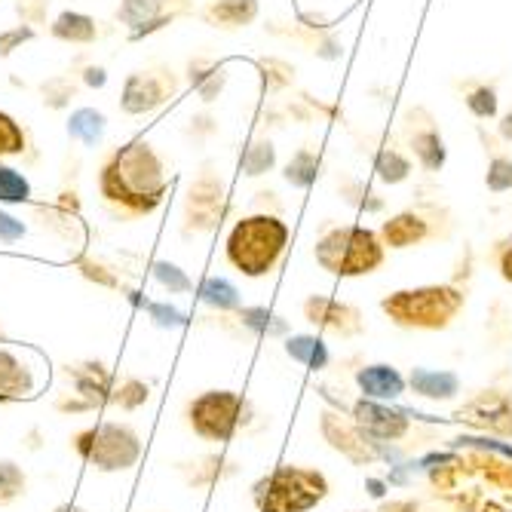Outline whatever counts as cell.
I'll return each mask as SVG.
<instances>
[{"label": "cell", "mask_w": 512, "mask_h": 512, "mask_svg": "<svg viewBox=\"0 0 512 512\" xmlns=\"http://www.w3.org/2000/svg\"><path fill=\"white\" fill-rule=\"evenodd\" d=\"M74 264H77V270H80V276L83 279H89V283H96V286H102V289H123V283H120V276L111 270V267H105L102 261H96V258H74Z\"/></svg>", "instance_id": "41"}, {"label": "cell", "mask_w": 512, "mask_h": 512, "mask_svg": "<svg viewBox=\"0 0 512 512\" xmlns=\"http://www.w3.org/2000/svg\"><path fill=\"white\" fill-rule=\"evenodd\" d=\"M188 83L194 86V92L206 105H212L221 96V89L227 86V68H224V62L200 53L188 62Z\"/></svg>", "instance_id": "19"}, {"label": "cell", "mask_w": 512, "mask_h": 512, "mask_svg": "<svg viewBox=\"0 0 512 512\" xmlns=\"http://www.w3.org/2000/svg\"><path fill=\"white\" fill-rule=\"evenodd\" d=\"M25 234H28L25 221H22V218H16V215H10V212H4V209H0V243H19V240H22Z\"/></svg>", "instance_id": "45"}, {"label": "cell", "mask_w": 512, "mask_h": 512, "mask_svg": "<svg viewBox=\"0 0 512 512\" xmlns=\"http://www.w3.org/2000/svg\"><path fill=\"white\" fill-rule=\"evenodd\" d=\"M258 0H209V4L197 13L206 25L221 31H237L258 19Z\"/></svg>", "instance_id": "17"}, {"label": "cell", "mask_w": 512, "mask_h": 512, "mask_svg": "<svg viewBox=\"0 0 512 512\" xmlns=\"http://www.w3.org/2000/svg\"><path fill=\"white\" fill-rule=\"evenodd\" d=\"M497 135L503 138L506 145H512V108L500 117V123H497Z\"/></svg>", "instance_id": "50"}, {"label": "cell", "mask_w": 512, "mask_h": 512, "mask_svg": "<svg viewBox=\"0 0 512 512\" xmlns=\"http://www.w3.org/2000/svg\"><path fill=\"white\" fill-rule=\"evenodd\" d=\"M286 353H289L295 362H301V365H307V368H313V371H319V368L329 365V347H325V341L316 338V335H292V338L286 341Z\"/></svg>", "instance_id": "27"}, {"label": "cell", "mask_w": 512, "mask_h": 512, "mask_svg": "<svg viewBox=\"0 0 512 512\" xmlns=\"http://www.w3.org/2000/svg\"><path fill=\"white\" fill-rule=\"evenodd\" d=\"M50 34L62 43H74V46H89L102 37V28L99 22L86 16V13H74V10H65L53 19L50 25Z\"/></svg>", "instance_id": "21"}, {"label": "cell", "mask_w": 512, "mask_h": 512, "mask_svg": "<svg viewBox=\"0 0 512 512\" xmlns=\"http://www.w3.org/2000/svg\"><path fill=\"white\" fill-rule=\"evenodd\" d=\"M74 451L99 473H126L142 457V439L126 424H99L74 436Z\"/></svg>", "instance_id": "6"}, {"label": "cell", "mask_w": 512, "mask_h": 512, "mask_svg": "<svg viewBox=\"0 0 512 512\" xmlns=\"http://www.w3.org/2000/svg\"><path fill=\"white\" fill-rule=\"evenodd\" d=\"M65 375L74 384V393L89 399L96 408H102L105 402H111L114 396V378L111 371L102 362H77V365H65Z\"/></svg>", "instance_id": "15"}, {"label": "cell", "mask_w": 512, "mask_h": 512, "mask_svg": "<svg viewBox=\"0 0 512 512\" xmlns=\"http://www.w3.org/2000/svg\"><path fill=\"white\" fill-rule=\"evenodd\" d=\"M313 258L332 276H368L381 270L387 246L381 243V234L362 224H335L322 230L313 246Z\"/></svg>", "instance_id": "3"}, {"label": "cell", "mask_w": 512, "mask_h": 512, "mask_svg": "<svg viewBox=\"0 0 512 512\" xmlns=\"http://www.w3.org/2000/svg\"><path fill=\"white\" fill-rule=\"evenodd\" d=\"M494 261H497V270L506 283H512V237L494 243Z\"/></svg>", "instance_id": "47"}, {"label": "cell", "mask_w": 512, "mask_h": 512, "mask_svg": "<svg viewBox=\"0 0 512 512\" xmlns=\"http://www.w3.org/2000/svg\"><path fill=\"white\" fill-rule=\"evenodd\" d=\"M463 304H467L463 289L454 283H442V286L399 289L381 301V310L390 316V322L402 325V329L442 332L457 319Z\"/></svg>", "instance_id": "4"}, {"label": "cell", "mask_w": 512, "mask_h": 512, "mask_svg": "<svg viewBox=\"0 0 512 512\" xmlns=\"http://www.w3.org/2000/svg\"><path fill=\"white\" fill-rule=\"evenodd\" d=\"M28 151V132L16 117L0 111V160L7 157H22Z\"/></svg>", "instance_id": "32"}, {"label": "cell", "mask_w": 512, "mask_h": 512, "mask_svg": "<svg viewBox=\"0 0 512 512\" xmlns=\"http://www.w3.org/2000/svg\"><path fill=\"white\" fill-rule=\"evenodd\" d=\"M353 424L368 436V439H378V442H393L402 439L408 430V421L402 411H390L387 405L375 402V399H362L353 405Z\"/></svg>", "instance_id": "14"}, {"label": "cell", "mask_w": 512, "mask_h": 512, "mask_svg": "<svg viewBox=\"0 0 512 512\" xmlns=\"http://www.w3.org/2000/svg\"><path fill=\"white\" fill-rule=\"evenodd\" d=\"M99 194L114 218L135 221L157 212L169 194V175L163 157L145 138L114 148L99 166Z\"/></svg>", "instance_id": "1"}, {"label": "cell", "mask_w": 512, "mask_h": 512, "mask_svg": "<svg viewBox=\"0 0 512 512\" xmlns=\"http://www.w3.org/2000/svg\"><path fill=\"white\" fill-rule=\"evenodd\" d=\"M34 212H37V218H43L40 224H43L46 230H53V234H59L62 240H71V237H74V230H77V224H80V215L71 212V209H65L62 203H53V206H34Z\"/></svg>", "instance_id": "30"}, {"label": "cell", "mask_w": 512, "mask_h": 512, "mask_svg": "<svg viewBox=\"0 0 512 512\" xmlns=\"http://www.w3.org/2000/svg\"><path fill=\"white\" fill-rule=\"evenodd\" d=\"M148 399H151V387H148L145 381H138V378H126L120 387H114V396H111V402L120 405L123 411L142 408Z\"/></svg>", "instance_id": "40"}, {"label": "cell", "mask_w": 512, "mask_h": 512, "mask_svg": "<svg viewBox=\"0 0 512 512\" xmlns=\"http://www.w3.org/2000/svg\"><path fill=\"white\" fill-rule=\"evenodd\" d=\"M485 184H488V191H494V194L512 191V157H506L500 148L491 151V163H488V172H485Z\"/></svg>", "instance_id": "39"}, {"label": "cell", "mask_w": 512, "mask_h": 512, "mask_svg": "<svg viewBox=\"0 0 512 512\" xmlns=\"http://www.w3.org/2000/svg\"><path fill=\"white\" fill-rule=\"evenodd\" d=\"M0 338H4V325H0Z\"/></svg>", "instance_id": "53"}, {"label": "cell", "mask_w": 512, "mask_h": 512, "mask_svg": "<svg viewBox=\"0 0 512 512\" xmlns=\"http://www.w3.org/2000/svg\"><path fill=\"white\" fill-rule=\"evenodd\" d=\"M375 172H378V178H381L384 184H402V181H408V175H411V160H408V154H402L399 148L384 145V148L375 154Z\"/></svg>", "instance_id": "29"}, {"label": "cell", "mask_w": 512, "mask_h": 512, "mask_svg": "<svg viewBox=\"0 0 512 512\" xmlns=\"http://www.w3.org/2000/svg\"><path fill=\"white\" fill-rule=\"evenodd\" d=\"M28 200H31V181L19 169L0 163V203L16 206V203H28Z\"/></svg>", "instance_id": "33"}, {"label": "cell", "mask_w": 512, "mask_h": 512, "mask_svg": "<svg viewBox=\"0 0 512 512\" xmlns=\"http://www.w3.org/2000/svg\"><path fill=\"white\" fill-rule=\"evenodd\" d=\"M191 13L194 0H120L114 19L129 28V40H142Z\"/></svg>", "instance_id": "12"}, {"label": "cell", "mask_w": 512, "mask_h": 512, "mask_svg": "<svg viewBox=\"0 0 512 512\" xmlns=\"http://www.w3.org/2000/svg\"><path fill=\"white\" fill-rule=\"evenodd\" d=\"M258 71L264 80V92H283L295 83V68L283 59H258Z\"/></svg>", "instance_id": "35"}, {"label": "cell", "mask_w": 512, "mask_h": 512, "mask_svg": "<svg viewBox=\"0 0 512 512\" xmlns=\"http://www.w3.org/2000/svg\"><path fill=\"white\" fill-rule=\"evenodd\" d=\"M145 310L151 313L154 325H160V329H178V325H184V313L169 307V304H157V301H148Z\"/></svg>", "instance_id": "44"}, {"label": "cell", "mask_w": 512, "mask_h": 512, "mask_svg": "<svg viewBox=\"0 0 512 512\" xmlns=\"http://www.w3.org/2000/svg\"><path fill=\"white\" fill-rule=\"evenodd\" d=\"M191 126H188V138H197V142H203V138H209V135H215L218 132V120L212 117V114H194L191 120H188Z\"/></svg>", "instance_id": "46"}, {"label": "cell", "mask_w": 512, "mask_h": 512, "mask_svg": "<svg viewBox=\"0 0 512 512\" xmlns=\"http://www.w3.org/2000/svg\"><path fill=\"white\" fill-rule=\"evenodd\" d=\"M289 246V224L276 212H255L234 224L227 234L224 255L243 276L258 279L276 270Z\"/></svg>", "instance_id": "2"}, {"label": "cell", "mask_w": 512, "mask_h": 512, "mask_svg": "<svg viewBox=\"0 0 512 512\" xmlns=\"http://www.w3.org/2000/svg\"><path fill=\"white\" fill-rule=\"evenodd\" d=\"M460 89H463V105L470 108V114L476 117V120H491V117H497V89H494V83H488V80H463L460 83Z\"/></svg>", "instance_id": "25"}, {"label": "cell", "mask_w": 512, "mask_h": 512, "mask_svg": "<svg viewBox=\"0 0 512 512\" xmlns=\"http://www.w3.org/2000/svg\"><path fill=\"white\" fill-rule=\"evenodd\" d=\"M460 417H467V421H473L485 430H500V433L512 436V396L485 390L470 405H463Z\"/></svg>", "instance_id": "16"}, {"label": "cell", "mask_w": 512, "mask_h": 512, "mask_svg": "<svg viewBox=\"0 0 512 512\" xmlns=\"http://www.w3.org/2000/svg\"><path fill=\"white\" fill-rule=\"evenodd\" d=\"M197 295H200L212 310H218V313L240 310V292H237V286L230 283V279H224V276H209V279H203L200 289H197Z\"/></svg>", "instance_id": "26"}, {"label": "cell", "mask_w": 512, "mask_h": 512, "mask_svg": "<svg viewBox=\"0 0 512 512\" xmlns=\"http://www.w3.org/2000/svg\"><path fill=\"white\" fill-rule=\"evenodd\" d=\"M319 169H322V154H319L316 148L304 145V148H298V151L292 154V160L286 163V172H283V178L292 184V188H298V191H307L310 184L316 181Z\"/></svg>", "instance_id": "24"}, {"label": "cell", "mask_w": 512, "mask_h": 512, "mask_svg": "<svg viewBox=\"0 0 512 512\" xmlns=\"http://www.w3.org/2000/svg\"><path fill=\"white\" fill-rule=\"evenodd\" d=\"M16 16L22 25H43L46 16H50V0H16Z\"/></svg>", "instance_id": "43"}, {"label": "cell", "mask_w": 512, "mask_h": 512, "mask_svg": "<svg viewBox=\"0 0 512 512\" xmlns=\"http://www.w3.org/2000/svg\"><path fill=\"white\" fill-rule=\"evenodd\" d=\"M255 203H258V206H264V203H267V206H273V212H276V215L283 212V206L276 203V194H273V191H258V194H255Z\"/></svg>", "instance_id": "51"}, {"label": "cell", "mask_w": 512, "mask_h": 512, "mask_svg": "<svg viewBox=\"0 0 512 512\" xmlns=\"http://www.w3.org/2000/svg\"><path fill=\"white\" fill-rule=\"evenodd\" d=\"M25 470L19 467L16 460H0V506H7L13 503L16 497L25 494Z\"/></svg>", "instance_id": "37"}, {"label": "cell", "mask_w": 512, "mask_h": 512, "mask_svg": "<svg viewBox=\"0 0 512 512\" xmlns=\"http://www.w3.org/2000/svg\"><path fill=\"white\" fill-rule=\"evenodd\" d=\"M304 316L316 325V329L341 335V338H356L365 329L362 313L353 304H341L325 295H310L304 301Z\"/></svg>", "instance_id": "13"}, {"label": "cell", "mask_w": 512, "mask_h": 512, "mask_svg": "<svg viewBox=\"0 0 512 512\" xmlns=\"http://www.w3.org/2000/svg\"><path fill=\"white\" fill-rule=\"evenodd\" d=\"M252 421V405L234 390H206L188 402V427L206 442H227Z\"/></svg>", "instance_id": "7"}, {"label": "cell", "mask_w": 512, "mask_h": 512, "mask_svg": "<svg viewBox=\"0 0 512 512\" xmlns=\"http://www.w3.org/2000/svg\"><path fill=\"white\" fill-rule=\"evenodd\" d=\"M34 37H37V28L31 25H16V28L0 31V59H10L22 43H31Z\"/></svg>", "instance_id": "42"}, {"label": "cell", "mask_w": 512, "mask_h": 512, "mask_svg": "<svg viewBox=\"0 0 512 512\" xmlns=\"http://www.w3.org/2000/svg\"><path fill=\"white\" fill-rule=\"evenodd\" d=\"M77 77H80V83L89 86V89H102V86L108 83V71H105L102 65H86Z\"/></svg>", "instance_id": "48"}, {"label": "cell", "mask_w": 512, "mask_h": 512, "mask_svg": "<svg viewBox=\"0 0 512 512\" xmlns=\"http://www.w3.org/2000/svg\"><path fill=\"white\" fill-rule=\"evenodd\" d=\"M234 209L227 197V188L221 175L212 166H203L197 178L191 181L188 197H184V212H181V234L197 237V234H212L221 227L227 212Z\"/></svg>", "instance_id": "9"}, {"label": "cell", "mask_w": 512, "mask_h": 512, "mask_svg": "<svg viewBox=\"0 0 512 512\" xmlns=\"http://www.w3.org/2000/svg\"><path fill=\"white\" fill-rule=\"evenodd\" d=\"M105 132H108V117L99 108H77L68 117V138H74L83 148H99Z\"/></svg>", "instance_id": "22"}, {"label": "cell", "mask_w": 512, "mask_h": 512, "mask_svg": "<svg viewBox=\"0 0 512 512\" xmlns=\"http://www.w3.org/2000/svg\"><path fill=\"white\" fill-rule=\"evenodd\" d=\"M451 227L454 221L448 209H442L439 203H421L387 218L378 234L387 249H411V246H424L433 240H448Z\"/></svg>", "instance_id": "8"}, {"label": "cell", "mask_w": 512, "mask_h": 512, "mask_svg": "<svg viewBox=\"0 0 512 512\" xmlns=\"http://www.w3.org/2000/svg\"><path fill=\"white\" fill-rule=\"evenodd\" d=\"M356 384L365 393V399H396L405 393V378L393 365H365L356 371Z\"/></svg>", "instance_id": "20"}, {"label": "cell", "mask_w": 512, "mask_h": 512, "mask_svg": "<svg viewBox=\"0 0 512 512\" xmlns=\"http://www.w3.org/2000/svg\"><path fill=\"white\" fill-rule=\"evenodd\" d=\"M34 387H37V381H34V371L28 368V362H22L13 350L0 347V405L31 396Z\"/></svg>", "instance_id": "18"}, {"label": "cell", "mask_w": 512, "mask_h": 512, "mask_svg": "<svg viewBox=\"0 0 512 512\" xmlns=\"http://www.w3.org/2000/svg\"><path fill=\"white\" fill-rule=\"evenodd\" d=\"M276 166V148L270 138H255V142H249L246 154H243V172L258 178L264 172H270Z\"/></svg>", "instance_id": "34"}, {"label": "cell", "mask_w": 512, "mask_h": 512, "mask_svg": "<svg viewBox=\"0 0 512 512\" xmlns=\"http://www.w3.org/2000/svg\"><path fill=\"white\" fill-rule=\"evenodd\" d=\"M80 92V80L71 77V74H53L50 80L40 83V96H43V105L53 108V111H62L71 105V99H77Z\"/></svg>", "instance_id": "28"}, {"label": "cell", "mask_w": 512, "mask_h": 512, "mask_svg": "<svg viewBox=\"0 0 512 512\" xmlns=\"http://www.w3.org/2000/svg\"><path fill=\"white\" fill-rule=\"evenodd\" d=\"M237 319L243 322V329H249L255 335H283L289 329V325L276 313H270L267 307H240Z\"/></svg>", "instance_id": "31"}, {"label": "cell", "mask_w": 512, "mask_h": 512, "mask_svg": "<svg viewBox=\"0 0 512 512\" xmlns=\"http://www.w3.org/2000/svg\"><path fill=\"white\" fill-rule=\"evenodd\" d=\"M411 390L427 399H454L460 393V381L454 371H436V368H414L408 378Z\"/></svg>", "instance_id": "23"}, {"label": "cell", "mask_w": 512, "mask_h": 512, "mask_svg": "<svg viewBox=\"0 0 512 512\" xmlns=\"http://www.w3.org/2000/svg\"><path fill=\"white\" fill-rule=\"evenodd\" d=\"M329 494V479L307 467H276L255 485L258 512H310Z\"/></svg>", "instance_id": "5"}, {"label": "cell", "mask_w": 512, "mask_h": 512, "mask_svg": "<svg viewBox=\"0 0 512 512\" xmlns=\"http://www.w3.org/2000/svg\"><path fill=\"white\" fill-rule=\"evenodd\" d=\"M56 408L59 411H71V414H80V411H96V405H92L89 399H83V396H77V393H71V399L65 396V399H59L56 402Z\"/></svg>", "instance_id": "49"}, {"label": "cell", "mask_w": 512, "mask_h": 512, "mask_svg": "<svg viewBox=\"0 0 512 512\" xmlns=\"http://www.w3.org/2000/svg\"><path fill=\"white\" fill-rule=\"evenodd\" d=\"M178 92V74L169 65L138 68L123 80L120 89V111L129 117H142L166 105Z\"/></svg>", "instance_id": "10"}, {"label": "cell", "mask_w": 512, "mask_h": 512, "mask_svg": "<svg viewBox=\"0 0 512 512\" xmlns=\"http://www.w3.org/2000/svg\"><path fill=\"white\" fill-rule=\"evenodd\" d=\"M399 129H402L408 154L417 160V166H421L427 175H436V172L445 169L448 148H445V138L439 132L436 117L427 108H421V105L405 108V114L399 120Z\"/></svg>", "instance_id": "11"}, {"label": "cell", "mask_w": 512, "mask_h": 512, "mask_svg": "<svg viewBox=\"0 0 512 512\" xmlns=\"http://www.w3.org/2000/svg\"><path fill=\"white\" fill-rule=\"evenodd\" d=\"M338 191H341V197L353 206V209H365V212H381L384 209V203L378 200V194L375 191H368L362 181H356V178H338Z\"/></svg>", "instance_id": "36"}, {"label": "cell", "mask_w": 512, "mask_h": 512, "mask_svg": "<svg viewBox=\"0 0 512 512\" xmlns=\"http://www.w3.org/2000/svg\"><path fill=\"white\" fill-rule=\"evenodd\" d=\"M151 270H154V279H157V283H160L169 295H184V292H191V289H194L191 276L184 273L178 264H172V261H154Z\"/></svg>", "instance_id": "38"}, {"label": "cell", "mask_w": 512, "mask_h": 512, "mask_svg": "<svg viewBox=\"0 0 512 512\" xmlns=\"http://www.w3.org/2000/svg\"><path fill=\"white\" fill-rule=\"evenodd\" d=\"M53 512H86V509H80V506H74V503H62V506H56Z\"/></svg>", "instance_id": "52"}]
</instances>
